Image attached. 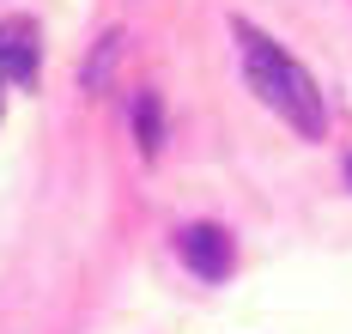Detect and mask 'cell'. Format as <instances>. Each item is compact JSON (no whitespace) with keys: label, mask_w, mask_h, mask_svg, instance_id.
Returning a JSON list of instances; mask_svg holds the SVG:
<instances>
[{"label":"cell","mask_w":352,"mask_h":334,"mask_svg":"<svg viewBox=\"0 0 352 334\" xmlns=\"http://www.w3.org/2000/svg\"><path fill=\"white\" fill-rule=\"evenodd\" d=\"M231 37H237V49H243L249 91L280 115L285 128H298L304 140H322V134H328V110H322V91H316V79L304 74V61H292L280 43L267 37V31H255L249 19L231 25Z\"/></svg>","instance_id":"cell-1"},{"label":"cell","mask_w":352,"mask_h":334,"mask_svg":"<svg viewBox=\"0 0 352 334\" xmlns=\"http://www.w3.org/2000/svg\"><path fill=\"white\" fill-rule=\"evenodd\" d=\"M176 256L188 261L201 280H225L231 261H237V243H231V231H219V225H182V231H176Z\"/></svg>","instance_id":"cell-2"},{"label":"cell","mask_w":352,"mask_h":334,"mask_svg":"<svg viewBox=\"0 0 352 334\" xmlns=\"http://www.w3.org/2000/svg\"><path fill=\"white\" fill-rule=\"evenodd\" d=\"M0 79H36V31L25 25L0 31Z\"/></svg>","instance_id":"cell-3"},{"label":"cell","mask_w":352,"mask_h":334,"mask_svg":"<svg viewBox=\"0 0 352 334\" xmlns=\"http://www.w3.org/2000/svg\"><path fill=\"white\" fill-rule=\"evenodd\" d=\"M134 128H140V152H158V98L140 91V104H134Z\"/></svg>","instance_id":"cell-4"},{"label":"cell","mask_w":352,"mask_h":334,"mask_svg":"<svg viewBox=\"0 0 352 334\" xmlns=\"http://www.w3.org/2000/svg\"><path fill=\"white\" fill-rule=\"evenodd\" d=\"M346 177H352V164H346Z\"/></svg>","instance_id":"cell-5"}]
</instances>
